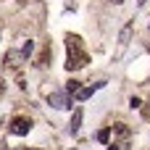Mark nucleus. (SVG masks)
I'll return each mask as SVG.
<instances>
[{
	"instance_id": "1",
	"label": "nucleus",
	"mask_w": 150,
	"mask_h": 150,
	"mask_svg": "<svg viewBox=\"0 0 150 150\" xmlns=\"http://www.w3.org/2000/svg\"><path fill=\"white\" fill-rule=\"evenodd\" d=\"M66 50H69V55H66V69L69 71H79V69H84L90 63V55H87V50L82 45V37L69 34L66 37Z\"/></svg>"
},
{
	"instance_id": "2",
	"label": "nucleus",
	"mask_w": 150,
	"mask_h": 150,
	"mask_svg": "<svg viewBox=\"0 0 150 150\" xmlns=\"http://www.w3.org/2000/svg\"><path fill=\"white\" fill-rule=\"evenodd\" d=\"M11 134H18V137H24V134H29V129H32V121L29 119H24V116H16L13 121H11Z\"/></svg>"
},
{
	"instance_id": "3",
	"label": "nucleus",
	"mask_w": 150,
	"mask_h": 150,
	"mask_svg": "<svg viewBox=\"0 0 150 150\" xmlns=\"http://www.w3.org/2000/svg\"><path fill=\"white\" fill-rule=\"evenodd\" d=\"M47 103H50L53 108H61V111L71 108V98H69V92H53V95H47Z\"/></svg>"
},
{
	"instance_id": "4",
	"label": "nucleus",
	"mask_w": 150,
	"mask_h": 150,
	"mask_svg": "<svg viewBox=\"0 0 150 150\" xmlns=\"http://www.w3.org/2000/svg\"><path fill=\"white\" fill-rule=\"evenodd\" d=\"M103 84H105V82H98V84H92V87H79V92H76L74 98H76V100H90V98H92V92H95V90H100Z\"/></svg>"
},
{
	"instance_id": "5",
	"label": "nucleus",
	"mask_w": 150,
	"mask_h": 150,
	"mask_svg": "<svg viewBox=\"0 0 150 150\" xmlns=\"http://www.w3.org/2000/svg\"><path fill=\"white\" fill-rule=\"evenodd\" d=\"M82 119H84V111H82V108H76V111H74V116H71V121H69V132H71V134H76V132H79Z\"/></svg>"
},
{
	"instance_id": "6",
	"label": "nucleus",
	"mask_w": 150,
	"mask_h": 150,
	"mask_svg": "<svg viewBox=\"0 0 150 150\" xmlns=\"http://www.w3.org/2000/svg\"><path fill=\"white\" fill-rule=\"evenodd\" d=\"M111 129H113V132H116V134H119V137H121V140H127V137H129V134H132V132H129V127H127V124H116V127H111Z\"/></svg>"
},
{
	"instance_id": "7",
	"label": "nucleus",
	"mask_w": 150,
	"mask_h": 150,
	"mask_svg": "<svg viewBox=\"0 0 150 150\" xmlns=\"http://www.w3.org/2000/svg\"><path fill=\"white\" fill-rule=\"evenodd\" d=\"M108 140H111V127H105V129L98 132V142H108Z\"/></svg>"
},
{
	"instance_id": "8",
	"label": "nucleus",
	"mask_w": 150,
	"mask_h": 150,
	"mask_svg": "<svg viewBox=\"0 0 150 150\" xmlns=\"http://www.w3.org/2000/svg\"><path fill=\"white\" fill-rule=\"evenodd\" d=\"M108 150H129V142L127 140H121V142H111V148Z\"/></svg>"
},
{
	"instance_id": "9",
	"label": "nucleus",
	"mask_w": 150,
	"mask_h": 150,
	"mask_svg": "<svg viewBox=\"0 0 150 150\" xmlns=\"http://www.w3.org/2000/svg\"><path fill=\"white\" fill-rule=\"evenodd\" d=\"M66 92H69V95H76V92H79V82H74V79H71V82L66 84Z\"/></svg>"
},
{
	"instance_id": "10",
	"label": "nucleus",
	"mask_w": 150,
	"mask_h": 150,
	"mask_svg": "<svg viewBox=\"0 0 150 150\" xmlns=\"http://www.w3.org/2000/svg\"><path fill=\"white\" fill-rule=\"evenodd\" d=\"M129 34H132V24H127V26H124V32H121V37H119V40H121V42H127V40H129Z\"/></svg>"
},
{
	"instance_id": "11",
	"label": "nucleus",
	"mask_w": 150,
	"mask_h": 150,
	"mask_svg": "<svg viewBox=\"0 0 150 150\" xmlns=\"http://www.w3.org/2000/svg\"><path fill=\"white\" fill-rule=\"evenodd\" d=\"M32 50H34V42H32V40H29V42H26V45H24V50H21V55H24V58H26V55H29V53H32Z\"/></svg>"
},
{
	"instance_id": "12",
	"label": "nucleus",
	"mask_w": 150,
	"mask_h": 150,
	"mask_svg": "<svg viewBox=\"0 0 150 150\" xmlns=\"http://www.w3.org/2000/svg\"><path fill=\"white\" fill-rule=\"evenodd\" d=\"M129 105H132V108H140L142 103H140V98H132V100H129Z\"/></svg>"
},
{
	"instance_id": "13",
	"label": "nucleus",
	"mask_w": 150,
	"mask_h": 150,
	"mask_svg": "<svg viewBox=\"0 0 150 150\" xmlns=\"http://www.w3.org/2000/svg\"><path fill=\"white\" fill-rule=\"evenodd\" d=\"M111 3H116V5H119V3H124V0H111Z\"/></svg>"
},
{
	"instance_id": "14",
	"label": "nucleus",
	"mask_w": 150,
	"mask_h": 150,
	"mask_svg": "<svg viewBox=\"0 0 150 150\" xmlns=\"http://www.w3.org/2000/svg\"><path fill=\"white\" fill-rule=\"evenodd\" d=\"M137 3H140V5H142V3H145V0H137Z\"/></svg>"
}]
</instances>
